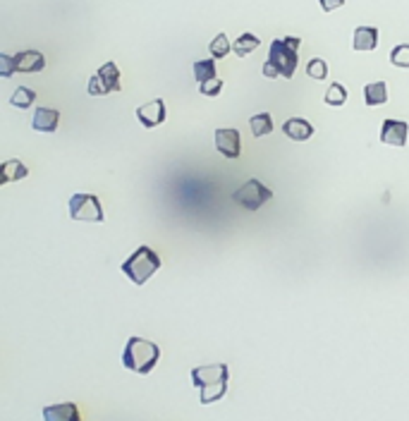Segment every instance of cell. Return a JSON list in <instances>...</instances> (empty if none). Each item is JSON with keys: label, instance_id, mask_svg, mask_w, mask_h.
Instances as JSON below:
<instances>
[{"label": "cell", "instance_id": "6da1fadb", "mask_svg": "<svg viewBox=\"0 0 409 421\" xmlns=\"http://www.w3.org/2000/svg\"><path fill=\"white\" fill-rule=\"evenodd\" d=\"M301 46L299 36H285V38H276L271 41V48H268V60L264 63V77L276 79V77H285L292 79L294 70H297V51Z\"/></svg>", "mask_w": 409, "mask_h": 421}, {"label": "cell", "instance_id": "7a4b0ae2", "mask_svg": "<svg viewBox=\"0 0 409 421\" xmlns=\"http://www.w3.org/2000/svg\"><path fill=\"white\" fill-rule=\"evenodd\" d=\"M192 385L199 388L201 405H211L225 397L230 385V369L227 364H206L192 369Z\"/></svg>", "mask_w": 409, "mask_h": 421}, {"label": "cell", "instance_id": "3957f363", "mask_svg": "<svg viewBox=\"0 0 409 421\" xmlns=\"http://www.w3.org/2000/svg\"><path fill=\"white\" fill-rule=\"evenodd\" d=\"M158 359H160V347L156 343L144 340V338H130L127 340V347L123 352L125 369L137 371V373H142V376H146V373L153 371V366L158 364Z\"/></svg>", "mask_w": 409, "mask_h": 421}, {"label": "cell", "instance_id": "277c9868", "mask_svg": "<svg viewBox=\"0 0 409 421\" xmlns=\"http://www.w3.org/2000/svg\"><path fill=\"white\" fill-rule=\"evenodd\" d=\"M120 269H123V273L132 280L134 285L142 287L146 280L160 269V256L151 249V246L142 244L139 249H134V254L120 266Z\"/></svg>", "mask_w": 409, "mask_h": 421}, {"label": "cell", "instance_id": "5b68a950", "mask_svg": "<svg viewBox=\"0 0 409 421\" xmlns=\"http://www.w3.org/2000/svg\"><path fill=\"white\" fill-rule=\"evenodd\" d=\"M70 218L72 220H86V223H103V209L96 194L77 192L70 197Z\"/></svg>", "mask_w": 409, "mask_h": 421}, {"label": "cell", "instance_id": "8992f818", "mask_svg": "<svg viewBox=\"0 0 409 421\" xmlns=\"http://www.w3.org/2000/svg\"><path fill=\"white\" fill-rule=\"evenodd\" d=\"M273 199V192L266 184H261L259 180H249L232 194V202L242 206L244 211H259L266 202Z\"/></svg>", "mask_w": 409, "mask_h": 421}, {"label": "cell", "instance_id": "52a82bcc", "mask_svg": "<svg viewBox=\"0 0 409 421\" xmlns=\"http://www.w3.org/2000/svg\"><path fill=\"white\" fill-rule=\"evenodd\" d=\"M120 89H123V84H120V68L115 63H105L86 86L89 96H108V93H118Z\"/></svg>", "mask_w": 409, "mask_h": 421}, {"label": "cell", "instance_id": "ba28073f", "mask_svg": "<svg viewBox=\"0 0 409 421\" xmlns=\"http://www.w3.org/2000/svg\"><path fill=\"white\" fill-rule=\"evenodd\" d=\"M137 118L139 123H142L144 127H149V130H153V127L163 125L167 113H165V101L163 98H153L151 103H144L137 108Z\"/></svg>", "mask_w": 409, "mask_h": 421}, {"label": "cell", "instance_id": "9c48e42d", "mask_svg": "<svg viewBox=\"0 0 409 421\" xmlns=\"http://www.w3.org/2000/svg\"><path fill=\"white\" fill-rule=\"evenodd\" d=\"M407 132H409V125L405 123V120H383V127H380V142L390 144V146H405Z\"/></svg>", "mask_w": 409, "mask_h": 421}, {"label": "cell", "instance_id": "30bf717a", "mask_svg": "<svg viewBox=\"0 0 409 421\" xmlns=\"http://www.w3.org/2000/svg\"><path fill=\"white\" fill-rule=\"evenodd\" d=\"M216 149L223 153L225 158H237L239 156V132L237 130H216Z\"/></svg>", "mask_w": 409, "mask_h": 421}, {"label": "cell", "instance_id": "8fae6325", "mask_svg": "<svg viewBox=\"0 0 409 421\" xmlns=\"http://www.w3.org/2000/svg\"><path fill=\"white\" fill-rule=\"evenodd\" d=\"M15 63V72H41L46 68V58L38 51H22L17 56H12Z\"/></svg>", "mask_w": 409, "mask_h": 421}, {"label": "cell", "instance_id": "7c38bea8", "mask_svg": "<svg viewBox=\"0 0 409 421\" xmlns=\"http://www.w3.org/2000/svg\"><path fill=\"white\" fill-rule=\"evenodd\" d=\"M43 419L46 421H82L75 402H58V405L43 407Z\"/></svg>", "mask_w": 409, "mask_h": 421}, {"label": "cell", "instance_id": "4fadbf2b", "mask_svg": "<svg viewBox=\"0 0 409 421\" xmlns=\"http://www.w3.org/2000/svg\"><path fill=\"white\" fill-rule=\"evenodd\" d=\"M283 132L287 139H292V142H309V139L314 137V125L301 118H290L283 125Z\"/></svg>", "mask_w": 409, "mask_h": 421}, {"label": "cell", "instance_id": "5bb4252c", "mask_svg": "<svg viewBox=\"0 0 409 421\" xmlns=\"http://www.w3.org/2000/svg\"><path fill=\"white\" fill-rule=\"evenodd\" d=\"M60 123V113L53 108H38L31 118V127L36 132H46V135H53L58 130Z\"/></svg>", "mask_w": 409, "mask_h": 421}, {"label": "cell", "instance_id": "9a60e30c", "mask_svg": "<svg viewBox=\"0 0 409 421\" xmlns=\"http://www.w3.org/2000/svg\"><path fill=\"white\" fill-rule=\"evenodd\" d=\"M354 51L368 53L378 46V29L376 26H357L354 29Z\"/></svg>", "mask_w": 409, "mask_h": 421}, {"label": "cell", "instance_id": "2e32d148", "mask_svg": "<svg viewBox=\"0 0 409 421\" xmlns=\"http://www.w3.org/2000/svg\"><path fill=\"white\" fill-rule=\"evenodd\" d=\"M26 175H29V168L19 160H5L0 165V184H8L12 180H24Z\"/></svg>", "mask_w": 409, "mask_h": 421}, {"label": "cell", "instance_id": "e0dca14e", "mask_svg": "<svg viewBox=\"0 0 409 421\" xmlns=\"http://www.w3.org/2000/svg\"><path fill=\"white\" fill-rule=\"evenodd\" d=\"M388 101L385 82H371L364 86V103L366 105H383Z\"/></svg>", "mask_w": 409, "mask_h": 421}, {"label": "cell", "instance_id": "ac0fdd59", "mask_svg": "<svg viewBox=\"0 0 409 421\" xmlns=\"http://www.w3.org/2000/svg\"><path fill=\"white\" fill-rule=\"evenodd\" d=\"M194 70V77H197L199 84L209 82V79H218V72H216V58H209V60H197V63L192 65Z\"/></svg>", "mask_w": 409, "mask_h": 421}, {"label": "cell", "instance_id": "d6986e66", "mask_svg": "<svg viewBox=\"0 0 409 421\" xmlns=\"http://www.w3.org/2000/svg\"><path fill=\"white\" fill-rule=\"evenodd\" d=\"M261 46V38L259 36H254V34H242L237 38V41L232 43V51H234V56H239V58H247L249 53H254Z\"/></svg>", "mask_w": 409, "mask_h": 421}, {"label": "cell", "instance_id": "ffe728a7", "mask_svg": "<svg viewBox=\"0 0 409 421\" xmlns=\"http://www.w3.org/2000/svg\"><path fill=\"white\" fill-rule=\"evenodd\" d=\"M33 101H36V91L29 89V86H19V89L10 96V103L15 105V108H19V110L31 108Z\"/></svg>", "mask_w": 409, "mask_h": 421}, {"label": "cell", "instance_id": "44dd1931", "mask_svg": "<svg viewBox=\"0 0 409 421\" xmlns=\"http://www.w3.org/2000/svg\"><path fill=\"white\" fill-rule=\"evenodd\" d=\"M249 127H252L254 137H266L273 132V118L268 115V113H259V115H254L249 120Z\"/></svg>", "mask_w": 409, "mask_h": 421}, {"label": "cell", "instance_id": "7402d4cb", "mask_svg": "<svg viewBox=\"0 0 409 421\" xmlns=\"http://www.w3.org/2000/svg\"><path fill=\"white\" fill-rule=\"evenodd\" d=\"M323 101H326V105H345V101H347V89L340 82H333L331 84V89L326 91V96H323Z\"/></svg>", "mask_w": 409, "mask_h": 421}, {"label": "cell", "instance_id": "603a6c76", "mask_svg": "<svg viewBox=\"0 0 409 421\" xmlns=\"http://www.w3.org/2000/svg\"><path fill=\"white\" fill-rule=\"evenodd\" d=\"M230 48H232V46H230V38H227L225 34H218V36L211 41V46H209L211 58H216V60H218V58H225L227 53H230Z\"/></svg>", "mask_w": 409, "mask_h": 421}, {"label": "cell", "instance_id": "cb8c5ba5", "mask_svg": "<svg viewBox=\"0 0 409 421\" xmlns=\"http://www.w3.org/2000/svg\"><path fill=\"white\" fill-rule=\"evenodd\" d=\"M306 75L314 77V79H319V82H323V79L328 77V65H326V60L311 58L309 63H306Z\"/></svg>", "mask_w": 409, "mask_h": 421}, {"label": "cell", "instance_id": "d4e9b609", "mask_svg": "<svg viewBox=\"0 0 409 421\" xmlns=\"http://www.w3.org/2000/svg\"><path fill=\"white\" fill-rule=\"evenodd\" d=\"M390 63L395 68H409V43H402V46H395L393 53H390Z\"/></svg>", "mask_w": 409, "mask_h": 421}, {"label": "cell", "instance_id": "484cf974", "mask_svg": "<svg viewBox=\"0 0 409 421\" xmlns=\"http://www.w3.org/2000/svg\"><path fill=\"white\" fill-rule=\"evenodd\" d=\"M199 91L201 96H209V98H216L220 91H223V82L220 79H209V82L199 84Z\"/></svg>", "mask_w": 409, "mask_h": 421}, {"label": "cell", "instance_id": "4316f807", "mask_svg": "<svg viewBox=\"0 0 409 421\" xmlns=\"http://www.w3.org/2000/svg\"><path fill=\"white\" fill-rule=\"evenodd\" d=\"M12 75H15V63H12V56L3 53V56H0V77L10 79Z\"/></svg>", "mask_w": 409, "mask_h": 421}, {"label": "cell", "instance_id": "83f0119b", "mask_svg": "<svg viewBox=\"0 0 409 421\" xmlns=\"http://www.w3.org/2000/svg\"><path fill=\"white\" fill-rule=\"evenodd\" d=\"M319 5H321V10L323 12H333V10L343 8L345 0H319Z\"/></svg>", "mask_w": 409, "mask_h": 421}]
</instances>
